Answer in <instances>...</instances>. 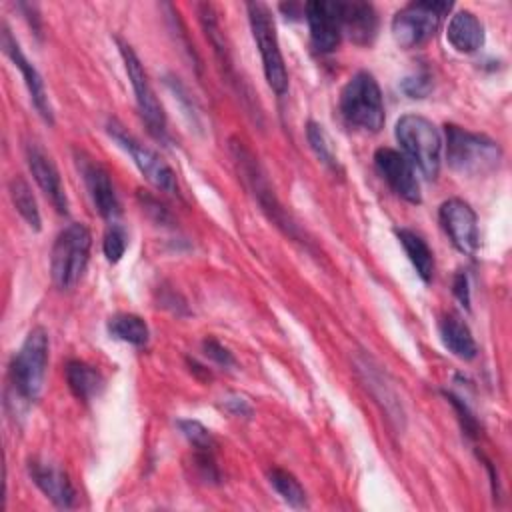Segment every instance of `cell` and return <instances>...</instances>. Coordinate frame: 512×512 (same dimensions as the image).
<instances>
[{
	"instance_id": "1",
	"label": "cell",
	"mask_w": 512,
	"mask_h": 512,
	"mask_svg": "<svg viewBox=\"0 0 512 512\" xmlns=\"http://www.w3.org/2000/svg\"><path fill=\"white\" fill-rule=\"evenodd\" d=\"M394 136L414 170L426 180H434L442 162V136L438 128L424 116L404 114L396 122Z\"/></svg>"
},
{
	"instance_id": "2",
	"label": "cell",
	"mask_w": 512,
	"mask_h": 512,
	"mask_svg": "<svg viewBox=\"0 0 512 512\" xmlns=\"http://www.w3.org/2000/svg\"><path fill=\"white\" fill-rule=\"evenodd\" d=\"M498 144L476 132L446 124V160L462 176H482L492 172L500 162Z\"/></svg>"
},
{
	"instance_id": "3",
	"label": "cell",
	"mask_w": 512,
	"mask_h": 512,
	"mask_svg": "<svg viewBox=\"0 0 512 512\" xmlns=\"http://www.w3.org/2000/svg\"><path fill=\"white\" fill-rule=\"evenodd\" d=\"M340 114L346 124L366 130L378 132L384 126V100L376 78L370 72H356L342 88Z\"/></svg>"
},
{
	"instance_id": "4",
	"label": "cell",
	"mask_w": 512,
	"mask_h": 512,
	"mask_svg": "<svg viewBox=\"0 0 512 512\" xmlns=\"http://www.w3.org/2000/svg\"><path fill=\"white\" fill-rule=\"evenodd\" d=\"M48 350V334L42 326H36L28 332L22 346L14 354L10 362V380L14 392L22 400L34 402L42 394L48 366Z\"/></svg>"
},
{
	"instance_id": "5",
	"label": "cell",
	"mask_w": 512,
	"mask_h": 512,
	"mask_svg": "<svg viewBox=\"0 0 512 512\" xmlns=\"http://www.w3.org/2000/svg\"><path fill=\"white\" fill-rule=\"evenodd\" d=\"M90 246H92V234L84 224L72 222L64 230H60L50 252L52 282L60 290H68L76 286V282L82 278L88 266Z\"/></svg>"
},
{
	"instance_id": "6",
	"label": "cell",
	"mask_w": 512,
	"mask_h": 512,
	"mask_svg": "<svg viewBox=\"0 0 512 512\" xmlns=\"http://www.w3.org/2000/svg\"><path fill=\"white\" fill-rule=\"evenodd\" d=\"M246 10L250 20V30L262 58L264 78L278 96H284L288 90V72L280 52L276 24L272 20L270 8L264 2H248Z\"/></svg>"
},
{
	"instance_id": "7",
	"label": "cell",
	"mask_w": 512,
	"mask_h": 512,
	"mask_svg": "<svg viewBox=\"0 0 512 512\" xmlns=\"http://www.w3.org/2000/svg\"><path fill=\"white\" fill-rule=\"evenodd\" d=\"M452 4L444 0H418L400 8L392 18V36L402 48H418L440 28Z\"/></svg>"
},
{
	"instance_id": "8",
	"label": "cell",
	"mask_w": 512,
	"mask_h": 512,
	"mask_svg": "<svg viewBox=\"0 0 512 512\" xmlns=\"http://www.w3.org/2000/svg\"><path fill=\"white\" fill-rule=\"evenodd\" d=\"M116 44H118L126 74L130 78L140 114H142L148 130H150V134L156 136L158 140H164L166 138V114H164V108H162L160 100L156 98V94H154V90L148 82L144 66H142L138 54L132 50L130 44H126L120 38H116Z\"/></svg>"
},
{
	"instance_id": "9",
	"label": "cell",
	"mask_w": 512,
	"mask_h": 512,
	"mask_svg": "<svg viewBox=\"0 0 512 512\" xmlns=\"http://www.w3.org/2000/svg\"><path fill=\"white\" fill-rule=\"evenodd\" d=\"M108 134L130 154V158L134 160L136 168L142 172V176L158 190L166 192V194H176L180 196V188H178V180L174 170L146 144L138 142L132 134H128L124 130V126H120L116 120H110L106 126Z\"/></svg>"
},
{
	"instance_id": "10",
	"label": "cell",
	"mask_w": 512,
	"mask_h": 512,
	"mask_svg": "<svg viewBox=\"0 0 512 512\" xmlns=\"http://www.w3.org/2000/svg\"><path fill=\"white\" fill-rule=\"evenodd\" d=\"M232 154L236 158V164H238V170L242 174V178L246 180L248 188L252 190L254 198L258 200V204L262 206V210L268 212V216L278 224L282 226L288 234H294V224L290 222V218L286 216V212L282 210L280 202L276 200V194L274 190L270 188V182L266 180L258 160L254 158V154L242 144V142H232Z\"/></svg>"
},
{
	"instance_id": "11",
	"label": "cell",
	"mask_w": 512,
	"mask_h": 512,
	"mask_svg": "<svg viewBox=\"0 0 512 512\" xmlns=\"http://www.w3.org/2000/svg\"><path fill=\"white\" fill-rule=\"evenodd\" d=\"M438 218L454 248L466 256H474L480 246V234L478 218L472 206L462 198H448L446 202H442Z\"/></svg>"
},
{
	"instance_id": "12",
	"label": "cell",
	"mask_w": 512,
	"mask_h": 512,
	"mask_svg": "<svg viewBox=\"0 0 512 512\" xmlns=\"http://www.w3.org/2000/svg\"><path fill=\"white\" fill-rule=\"evenodd\" d=\"M374 164L380 176L388 182V186L406 202L420 204V182L416 178L414 166L406 160V156L394 148L382 146L374 152Z\"/></svg>"
},
{
	"instance_id": "13",
	"label": "cell",
	"mask_w": 512,
	"mask_h": 512,
	"mask_svg": "<svg viewBox=\"0 0 512 512\" xmlns=\"http://www.w3.org/2000/svg\"><path fill=\"white\" fill-rule=\"evenodd\" d=\"M76 164H78V170L82 174L84 186L88 190V196H90L94 208L100 212L102 218L116 222V218L120 214V200H118V194L114 190L108 170L94 158L86 156L84 152H76Z\"/></svg>"
},
{
	"instance_id": "14",
	"label": "cell",
	"mask_w": 512,
	"mask_h": 512,
	"mask_svg": "<svg viewBox=\"0 0 512 512\" xmlns=\"http://www.w3.org/2000/svg\"><path fill=\"white\" fill-rule=\"evenodd\" d=\"M304 16L308 22L312 46L322 54L334 52L342 38L338 2H328V0L308 2L304 4Z\"/></svg>"
},
{
	"instance_id": "15",
	"label": "cell",
	"mask_w": 512,
	"mask_h": 512,
	"mask_svg": "<svg viewBox=\"0 0 512 512\" xmlns=\"http://www.w3.org/2000/svg\"><path fill=\"white\" fill-rule=\"evenodd\" d=\"M2 50L4 54L12 60V64L20 70L22 78H24V84L28 88V94H30V100L34 104V108L38 110V114L48 122L52 124L54 122V112H52V106H50V100H48V94H46V86H44V80L40 76V72L36 70L34 64H30V60L24 56L18 40L12 36L10 28L4 24L2 26Z\"/></svg>"
},
{
	"instance_id": "16",
	"label": "cell",
	"mask_w": 512,
	"mask_h": 512,
	"mask_svg": "<svg viewBox=\"0 0 512 512\" xmlns=\"http://www.w3.org/2000/svg\"><path fill=\"white\" fill-rule=\"evenodd\" d=\"M26 162L28 168L32 172V178L36 180L38 188L46 194V198L52 202V206L60 212L66 214L68 212V198L62 186V178L60 172L56 168V164L52 162V158L34 142L26 144Z\"/></svg>"
},
{
	"instance_id": "17",
	"label": "cell",
	"mask_w": 512,
	"mask_h": 512,
	"mask_svg": "<svg viewBox=\"0 0 512 512\" xmlns=\"http://www.w3.org/2000/svg\"><path fill=\"white\" fill-rule=\"evenodd\" d=\"M28 474L32 482L60 508H72L76 500V490L68 478V474L46 460H30Z\"/></svg>"
},
{
	"instance_id": "18",
	"label": "cell",
	"mask_w": 512,
	"mask_h": 512,
	"mask_svg": "<svg viewBox=\"0 0 512 512\" xmlns=\"http://www.w3.org/2000/svg\"><path fill=\"white\" fill-rule=\"evenodd\" d=\"M342 34H346L354 44L368 46L374 42L378 32V16L368 2H338Z\"/></svg>"
},
{
	"instance_id": "19",
	"label": "cell",
	"mask_w": 512,
	"mask_h": 512,
	"mask_svg": "<svg viewBox=\"0 0 512 512\" xmlns=\"http://www.w3.org/2000/svg\"><path fill=\"white\" fill-rule=\"evenodd\" d=\"M446 38L456 52L472 54L484 44V26L472 12L458 10L448 22Z\"/></svg>"
},
{
	"instance_id": "20",
	"label": "cell",
	"mask_w": 512,
	"mask_h": 512,
	"mask_svg": "<svg viewBox=\"0 0 512 512\" xmlns=\"http://www.w3.org/2000/svg\"><path fill=\"white\" fill-rule=\"evenodd\" d=\"M440 340L448 352H452L460 360H472L478 354L476 340L468 328V324L462 320V316L450 312L446 314L440 324Z\"/></svg>"
},
{
	"instance_id": "21",
	"label": "cell",
	"mask_w": 512,
	"mask_h": 512,
	"mask_svg": "<svg viewBox=\"0 0 512 512\" xmlns=\"http://www.w3.org/2000/svg\"><path fill=\"white\" fill-rule=\"evenodd\" d=\"M64 372H66V382H68L70 392L80 402H90L96 396H100V392L104 388V378L94 366H90L82 360H70L66 364Z\"/></svg>"
},
{
	"instance_id": "22",
	"label": "cell",
	"mask_w": 512,
	"mask_h": 512,
	"mask_svg": "<svg viewBox=\"0 0 512 512\" xmlns=\"http://www.w3.org/2000/svg\"><path fill=\"white\" fill-rule=\"evenodd\" d=\"M396 236H398L408 260L412 262L416 274L424 282H430L434 276V254H432L430 246L426 244V240L418 232L408 230V228H398Z\"/></svg>"
},
{
	"instance_id": "23",
	"label": "cell",
	"mask_w": 512,
	"mask_h": 512,
	"mask_svg": "<svg viewBox=\"0 0 512 512\" xmlns=\"http://www.w3.org/2000/svg\"><path fill=\"white\" fill-rule=\"evenodd\" d=\"M108 334L120 342L132 344V346H146L148 338H150V330L148 324L136 316V314H114L108 324Z\"/></svg>"
},
{
	"instance_id": "24",
	"label": "cell",
	"mask_w": 512,
	"mask_h": 512,
	"mask_svg": "<svg viewBox=\"0 0 512 512\" xmlns=\"http://www.w3.org/2000/svg\"><path fill=\"white\" fill-rule=\"evenodd\" d=\"M8 192L12 198V204L16 206L18 214L26 220V224L34 230H40V210L36 204V198L28 186V182L22 176H14L8 182Z\"/></svg>"
},
{
	"instance_id": "25",
	"label": "cell",
	"mask_w": 512,
	"mask_h": 512,
	"mask_svg": "<svg viewBox=\"0 0 512 512\" xmlns=\"http://www.w3.org/2000/svg\"><path fill=\"white\" fill-rule=\"evenodd\" d=\"M268 482L272 488L282 496L284 502H288L292 508H304L306 506V492L302 484L284 468H270L268 470Z\"/></svg>"
},
{
	"instance_id": "26",
	"label": "cell",
	"mask_w": 512,
	"mask_h": 512,
	"mask_svg": "<svg viewBox=\"0 0 512 512\" xmlns=\"http://www.w3.org/2000/svg\"><path fill=\"white\" fill-rule=\"evenodd\" d=\"M306 138H308V144H310V148L314 150L316 158L322 160L326 166H330V168L336 170V168H338V158H336L334 146H332L330 136L326 134L324 126L318 124V122H314V120H310V122L306 124Z\"/></svg>"
},
{
	"instance_id": "27",
	"label": "cell",
	"mask_w": 512,
	"mask_h": 512,
	"mask_svg": "<svg viewBox=\"0 0 512 512\" xmlns=\"http://www.w3.org/2000/svg\"><path fill=\"white\" fill-rule=\"evenodd\" d=\"M176 424L196 452H214L216 450L214 436L198 420H178Z\"/></svg>"
},
{
	"instance_id": "28",
	"label": "cell",
	"mask_w": 512,
	"mask_h": 512,
	"mask_svg": "<svg viewBox=\"0 0 512 512\" xmlns=\"http://www.w3.org/2000/svg\"><path fill=\"white\" fill-rule=\"evenodd\" d=\"M128 246V232L124 226H120L118 222H110L108 230L104 232V240H102V250L104 256L110 264L120 262V258L124 256Z\"/></svg>"
},
{
	"instance_id": "29",
	"label": "cell",
	"mask_w": 512,
	"mask_h": 512,
	"mask_svg": "<svg viewBox=\"0 0 512 512\" xmlns=\"http://www.w3.org/2000/svg\"><path fill=\"white\" fill-rule=\"evenodd\" d=\"M400 88L410 98H426L432 92V76L424 70H418V72L406 76L400 82Z\"/></svg>"
},
{
	"instance_id": "30",
	"label": "cell",
	"mask_w": 512,
	"mask_h": 512,
	"mask_svg": "<svg viewBox=\"0 0 512 512\" xmlns=\"http://www.w3.org/2000/svg\"><path fill=\"white\" fill-rule=\"evenodd\" d=\"M202 352H204L212 362H216L218 366H224V368L236 366L234 354H232L222 342H218V340L212 338V336L202 340Z\"/></svg>"
},
{
	"instance_id": "31",
	"label": "cell",
	"mask_w": 512,
	"mask_h": 512,
	"mask_svg": "<svg viewBox=\"0 0 512 512\" xmlns=\"http://www.w3.org/2000/svg\"><path fill=\"white\" fill-rule=\"evenodd\" d=\"M444 396H446L448 402L456 408L464 432H466L470 438H478V436H480V426H478V420L474 418V414L470 412V408H468L458 396H454L452 392H444Z\"/></svg>"
},
{
	"instance_id": "32",
	"label": "cell",
	"mask_w": 512,
	"mask_h": 512,
	"mask_svg": "<svg viewBox=\"0 0 512 512\" xmlns=\"http://www.w3.org/2000/svg\"><path fill=\"white\" fill-rule=\"evenodd\" d=\"M452 292H454V296L462 302V306L470 308V284H468V276H466L464 272H458V274L454 276Z\"/></svg>"
},
{
	"instance_id": "33",
	"label": "cell",
	"mask_w": 512,
	"mask_h": 512,
	"mask_svg": "<svg viewBox=\"0 0 512 512\" xmlns=\"http://www.w3.org/2000/svg\"><path fill=\"white\" fill-rule=\"evenodd\" d=\"M224 406L236 416H244V418L252 416V406L244 396H230L224 400Z\"/></svg>"
}]
</instances>
